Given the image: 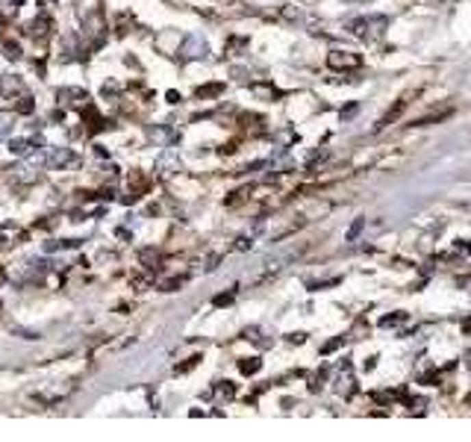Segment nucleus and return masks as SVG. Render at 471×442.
<instances>
[{"label": "nucleus", "instance_id": "1", "mask_svg": "<svg viewBox=\"0 0 471 442\" xmlns=\"http://www.w3.org/2000/svg\"><path fill=\"white\" fill-rule=\"evenodd\" d=\"M386 27H389L386 15H357V18H351V21H345L348 33L362 38V42H377V38H383Z\"/></svg>", "mask_w": 471, "mask_h": 442}, {"label": "nucleus", "instance_id": "3", "mask_svg": "<svg viewBox=\"0 0 471 442\" xmlns=\"http://www.w3.org/2000/svg\"><path fill=\"white\" fill-rule=\"evenodd\" d=\"M71 392H74V383L71 380H62V383H51V386H42V389H36L33 392V398L38 401V404H47V407H51V404H59V401H65L68 395H71Z\"/></svg>", "mask_w": 471, "mask_h": 442}, {"label": "nucleus", "instance_id": "15", "mask_svg": "<svg viewBox=\"0 0 471 442\" xmlns=\"http://www.w3.org/2000/svg\"><path fill=\"white\" fill-rule=\"evenodd\" d=\"M259 366H262V363L257 357H251V360H242L239 363V371H242V375H257Z\"/></svg>", "mask_w": 471, "mask_h": 442}, {"label": "nucleus", "instance_id": "11", "mask_svg": "<svg viewBox=\"0 0 471 442\" xmlns=\"http://www.w3.org/2000/svg\"><path fill=\"white\" fill-rule=\"evenodd\" d=\"M353 389H357V386H353V375H351V369L345 366V369H342V375L336 378V392H339V395H351Z\"/></svg>", "mask_w": 471, "mask_h": 442}, {"label": "nucleus", "instance_id": "7", "mask_svg": "<svg viewBox=\"0 0 471 442\" xmlns=\"http://www.w3.org/2000/svg\"><path fill=\"white\" fill-rule=\"evenodd\" d=\"M180 154L174 151V147H168V151H162V156L156 160V169H160V174L162 177H171V174H177L180 171Z\"/></svg>", "mask_w": 471, "mask_h": 442}, {"label": "nucleus", "instance_id": "13", "mask_svg": "<svg viewBox=\"0 0 471 442\" xmlns=\"http://www.w3.org/2000/svg\"><path fill=\"white\" fill-rule=\"evenodd\" d=\"M12 127H15V112H9V110H0V139L3 136L12 133Z\"/></svg>", "mask_w": 471, "mask_h": 442}, {"label": "nucleus", "instance_id": "12", "mask_svg": "<svg viewBox=\"0 0 471 442\" xmlns=\"http://www.w3.org/2000/svg\"><path fill=\"white\" fill-rule=\"evenodd\" d=\"M262 230V224H257L253 230H248V233H242L239 239H236V251H248L251 245H253V239H257V233Z\"/></svg>", "mask_w": 471, "mask_h": 442}, {"label": "nucleus", "instance_id": "4", "mask_svg": "<svg viewBox=\"0 0 471 442\" xmlns=\"http://www.w3.org/2000/svg\"><path fill=\"white\" fill-rule=\"evenodd\" d=\"M74 151L71 147H44V154H42V165H47V169H56V171H62L68 169V165H74Z\"/></svg>", "mask_w": 471, "mask_h": 442}, {"label": "nucleus", "instance_id": "10", "mask_svg": "<svg viewBox=\"0 0 471 442\" xmlns=\"http://www.w3.org/2000/svg\"><path fill=\"white\" fill-rule=\"evenodd\" d=\"M38 169H33V165H21V169H12V180L15 183H24V186H29V183H36L38 180Z\"/></svg>", "mask_w": 471, "mask_h": 442}, {"label": "nucleus", "instance_id": "5", "mask_svg": "<svg viewBox=\"0 0 471 442\" xmlns=\"http://www.w3.org/2000/svg\"><path fill=\"white\" fill-rule=\"evenodd\" d=\"M327 65L333 68V71H353V68L362 65V56L353 53V51H330Z\"/></svg>", "mask_w": 471, "mask_h": 442}, {"label": "nucleus", "instance_id": "21", "mask_svg": "<svg viewBox=\"0 0 471 442\" xmlns=\"http://www.w3.org/2000/svg\"><path fill=\"white\" fill-rule=\"evenodd\" d=\"M398 321H404V316H389V319H383L380 324H383V328H389V324H398Z\"/></svg>", "mask_w": 471, "mask_h": 442}, {"label": "nucleus", "instance_id": "19", "mask_svg": "<svg viewBox=\"0 0 471 442\" xmlns=\"http://www.w3.org/2000/svg\"><path fill=\"white\" fill-rule=\"evenodd\" d=\"M47 27H51V21H47V18H42V21L33 24V29H29V33H33V36H47Z\"/></svg>", "mask_w": 471, "mask_h": 442}, {"label": "nucleus", "instance_id": "9", "mask_svg": "<svg viewBox=\"0 0 471 442\" xmlns=\"http://www.w3.org/2000/svg\"><path fill=\"white\" fill-rule=\"evenodd\" d=\"M56 97H59V103H74V106H83L88 101V95L83 88H59Z\"/></svg>", "mask_w": 471, "mask_h": 442}, {"label": "nucleus", "instance_id": "17", "mask_svg": "<svg viewBox=\"0 0 471 442\" xmlns=\"http://www.w3.org/2000/svg\"><path fill=\"white\" fill-rule=\"evenodd\" d=\"M33 110H36L33 97H29V95H21V103H18V110H15V112H21V115H29Z\"/></svg>", "mask_w": 471, "mask_h": 442}, {"label": "nucleus", "instance_id": "6", "mask_svg": "<svg viewBox=\"0 0 471 442\" xmlns=\"http://www.w3.org/2000/svg\"><path fill=\"white\" fill-rule=\"evenodd\" d=\"M38 145H42L38 136H18V139H9V151L15 156H21V160H33L38 154Z\"/></svg>", "mask_w": 471, "mask_h": 442}, {"label": "nucleus", "instance_id": "22", "mask_svg": "<svg viewBox=\"0 0 471 442\" xmlns=\"http://www.w3.org/2000/svg\"><path fill=\"white\" fill-rule=\"evenodd\" d=\"M362 230V221H357V224H353V228H351V233H348V239H353V236H357Z\"/></svg>", "mask_w": 471, "mask_h": 442}, {"label": "nucleus", "instance_id": "16", "mask_svg": "<svg viewBox=\"0 0 471 442\" xmlns=\"http://www.w3.org/2000/svg\"><path fill=\"white\" fill-rule=\"evenodd\" d=\"M224 86L221 83H212V86H201L198 88V97H212V95H221Z\"/></svg>", "mask_w": 471, "mask_h": 442}, {"label": "nucleus", "instance_id": "20", "mask_svg": "<svg viewBox=\"0 0 471 442\" xmlns=\"http://www.w3.org/2000/svg\"><path fill=\"white\" fill-rule=\"evenodd\" d=\"M236 298V289L233 292H224V295H218V298H215V304H218V307H224V304H230Z\"/></svg>", "mask_w": 471, "mask_h": 442}, {"label": "nucleus", "instance_id": "8", "mask_svg": "<svg viewBox=\"0 0 471 442\" xmlns=\"http://www.w3.org/2000/svg\"><path fill=\"white\" fill-rule=\"evenodd\" d=\"M0 92H3L6 97H15V95H27V88H24V83L18 80V77L3 74V77H0Z\"/></svg>", "mask_w": 471, "mask_h": 442}, {"label": "nucleus", "instance_id": "14", "mask_svg": "<svg viewBox=\"0 0 471 442\" xmlns=\"http://www.w3.org/2000/svg\"><path fill=\"white\" fill-rule=\"evenodd\" d=\"M21 3L24 0H0V12H3V18H12V15H18Z\"/></svg>", "mask_w": 471, "mask_h": 442}, {"label": "nucleus", "instance_id": "2", "mask_svg": "<svg viewBox=\"0 0 471 442\" xmlns=\"http://www.w3.org/2000/svg\"><path fill=\"white\" fill-rule=\"evenodd\" d=\"M177 56L183 62H198V59H209V42L201 33H189L183 38V45L177 47Z\"/></svg>", "mask_w": 471, "mask_h": 442}, {"label": "nucleus", "instance_id": "18", "mask_svg": "<svg viewBox=\"0 0 471 442\" xmlns=\"http://www.w3.org/2000/svg\"><path fill=\"white\" fill-rule=\"evenodd\" d=\"M3 56H6V59H21V47L12 45V42H6V45H3Z\"/></svg>", "mask_w": 471, "mask_h": 442}]
</instances>
